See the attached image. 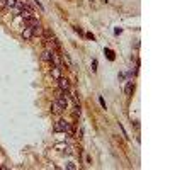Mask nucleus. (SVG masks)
Returning <instances> with one entry per match:
<instances>
[{
	"label": "nucleus",
	"mask_w": 170,
	"mask_h": 170,
	"mask_svg": "<svg viewBox=\"0 0 170 170\" xmlns=\"http://www.w3.org/2000/svg\"><path fill=\"white\" fill-rule=\"evenodd\" d=\"M5 4H7V7L14 9V7L17 5V0H5Z\"/></svg>",
	"instance_id": "10"
},
{
	"label": "nucleus",
	"mask_w": 170,
	"mask_h": 170,
	"mask_svg": "<svg viewBox=\"0 0 170 170\" xmlns=\"http://www.w3.org/2000/svg\"><path fill=\"white\" fill-rule=\"evenodd\" d=\"M68 128H70V122L65 121V119H60V121H56L53 124V131L55 133H65Z\"/></svg>",
	"instance_id": "1"
},
{
	"label": "nucleus",
	"mask_w": 170,
	"mask_h": 170,
	"mask_svg": "<svg viewBox=\"0 0 170 170\" xmlns=\"http://www.w3.org/2000/svg\"><path fill=\"white\" fill-rule=\"evenodd\" d=\"M105 53H107V56H109V60H114V53L111 51V49H105Z\"/></svg>",
	"instance_id": "13"
},
{
	"label": "nucleus",
	"mask_w": 170,
	"mask_h": 170,
	"mask_svg": "<svg viewBox=\"0 0 170 170\" xmlns=\"http://www.w3.org/2000/svg\"><path fill=\"white\" fill-rule=\"evenodd\" d=\"M131 90H133V82H131V80H128V83H126V87H124V92H126V94L129 95V94H131Z\"/></svg>",
	"instance_id": "9"
},
{
	"label": "nucleus",
	"mask_w": 170,
	"mask_h": 170,
	"mask_svg": "<svg viewBox=\"0 0 170 170\" xmlns=\"http://www.w3.org/2000/svg\"><path fill=\"white\" fill-rule=\"evenodd\" d=\"M99 102H100V105H102V107H105V100H104V99H102V97L99 99Z\"/></svg>",
	"instance_id": "15"
},
{
	"label": "nucleus",
	"mask_w": 170,
	"mask_h": 170,
	"mask_svg": "<svg viewBox=\"0 0 170 170\" xmlns=\"http://www.w3.org/2000/svg\"><path fill=\"white\" fill-rule=\"evenodd\" d=\"M55 150H60V152H65L66 155H72L73 153V148L68 143H55V146H53Z\"/></svg>",
	"instance_id": "2"
},
{
	"label": "nucleus",
	"mask_w": 170,
	"mask_h": 170,
	"mask_svg": "<svg viewBox=\"0 0 170 170\" xmlns=\"http://www.w3.org/2000/svg\"><path fill=\"white\" fill-rule=\"evenodd\" d=\"M92 72H97V60H92Z\"/></svg>",
	"instance_id": "12"
},
{
	"label": "nucleus",
	"mask_w": 170,
	"mask_h": 170,
	"mask_svg": "<svg viewBox=\"0 0 170 170\" xmlns=\"http://www.w3.org/2000/svg\"><path fill=\"white\" fill-rule=\"evenodd\" d=\"M33 33H34V36H41V34H43V27H41V24L33 26Z\"/></svg>",
	"instance_id": "8"
},
{
	"label": "nucleus",
	"mask_w": 170,
	"mask_h": 170,
	"mask_svg": "<svg viewBox=\"0 0 170 170\" xmlns=\"http://www.w3.org/2000/svg\"><path fill=\"white\" fill-rule=\"evenodd\" d=\"M7 7V4H5V0H0V9H5Z\"/></svg>",
	"instance_id": "14"
},
{
	"label": "nucleus",
	"mask_w": 170,
	"mask_h": 170,
	"mask_svg": "<svg viewBox=\"0 0 170 170\" xmlns=\"http://www.w3.org/2000/svg\"><path fill=\"white\" fill-rule=\"evenodd\" d=\"M51 77L58 80V78L61 77V68H60V66H53V68H51Z\"/></svg>",
	"instance_id": "6"
},
{
	"label": "nucleus",
	"mask_w": 170,
	"mask_h": 170,
	"mask_svg": "<svg viewBox=\"0 0 170 170\" xmlns=\"http://www.w3.org/2000/svg\"><path fill=\"white\" fill-rule=\"evenodd\" d=\"M65 167H66V169H68V170H75V169H77V165H75V163H73V162H68V163H66V165H65Z\"/></svg>",
	"instance_id": "11"
},
{
	"label": "nucleus",
	"mask_w": 170,
	"mask_h": 170,
	"mask_svg": "<svg viewBox=\"0 0 170 170\" xmlns=\"http://www.w3.org/2000/svg\"><path fill=\"white\" fill-rule=\"evenodd\" d=\"M41 60L43 61H48V63H51V51H43V55H41Z\"/></svg>",
	"instance_id": "7"
},
{
	"label": "nucleus",
	"mask_w": 170,
	"mask_h": 170,
	"mask_svg": "<svg viewBox=\"0 0 170 170\" xmlns=\"http://www.w3.org/2000/svg\"><path fill=\"white\" fill-rule=\"evenodd\" d=\"M22 38L24 41H31L34 38V33H33V27H24V31H22Z\"/></svg>",
	"instance_id": "4"
},
{
	"label": "nucleus",
	"mask_w": 170,
	"mask_h": 170,
	"mask_svg": "<svg viewBox=\"0 0 170 170\" xmlns=\"http://www.w3.org/2000/svg\"><path fill=\"white\" fill-rule=\"evenodd\" d=\"M58 87H60L61 92H68V90H70V82L66 80L65 77H60V78H58Z\"/></svg>",
	"instance_id": "3"
},
{
	"label": "nucleus",
	"mask_w": 170,
	"mask_h": 170,
	"mask_svg": "<svg viewBox=\"0 0 170 170\" xmlns=\"http://www.w3.org/2000/svg\"><path fill=\"white\" fill-rule=\"evenodd\" d=\"M24 24H26V27H33V26L39 24V21H38V17L36 16H31L29 19H26L24 21Z\"/></svg>",
	"instance_id": "5"
}]
</instances>
